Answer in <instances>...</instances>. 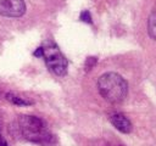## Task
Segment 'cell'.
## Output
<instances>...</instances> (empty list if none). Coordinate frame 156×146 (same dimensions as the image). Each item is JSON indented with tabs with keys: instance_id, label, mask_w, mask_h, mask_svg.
I'll use <instances>...</instances> for the list:
<instances>
[{
	"instance_id": "1",
	"label": "cell",
	"mask_w": 156,
	"mask_h": 146,
	"mask_svg": "<svg viewBox=\"0 0 156 146\" xmlns=\"http://www.w3.org/2000/svg\"><path fill=\"white\" fill-rule=\"evenodd\" d=\"M98 90L106 101L111 103H119L127 96L128 84L122 75L107 72L98 79Z\"/></svg>"
},
{
	"instance_id": "2",
	"label": "cell",
	"mask_w": 156,
	"mask_h": 146,
	"mask_svg": "<svg viewBox=\"0 0 156 146\" xmlns=\"http://www.w3.org/2000/svg\"><path fill=\"white\" fill-rule=\"evenodd\" d=\"M18 129L22 136L32 142L50 145L54 140V136L46 128L45 122L35 116H20Z\"/></svg>"
},
{
	"instance_id": "3",
	"label": "cell",
	"mask_w": 156,
	"mask_h": 146,
	"mask_svg": "<svg viewBox=\"0 0 156 146\" xmlns=\"http://www.w3.org/2000/svg\"><path fill=\"white\" fill-rule=\"evenodd\" d=\"M43 50H44L43 57L45 60L48 68L54 74H56L58 77H63L67 73L68 62H67L66 57L62 55V52L58 50V47L55 44L49 43L43 46Z\"/></svg>"
},
{
	"instance_id": "4",
	"label": "cell",
	"mask_w": 156,
	"mask_h": 146,
	"mask_svg": "<svg viewBox=\"0 0 156 146\" xmlns=\"http://www.w3.org/2000/svg\"><path fill=\"white\" fill-rule=\"evenodd\" d=\"M26 12L23 0H0V16L21 17Z\"/></svg>"
},
{
	"instance_id": "5",
	"label": "cell",
	"mask_w": 156,
	"mask_h": 146,
	"mask_svg": "<svg viewBox=\"0 0 156 146\" xmlns=\"http://www.w3.org/2000/svg\"><path fill=\"white\" fill-rule=\"evenodd\" d=\"M110 122L117 130H119L121 133H124V134H129L132 131V129H133V125H132L130 120L122 113L112 114L110 117Z\"/></svg>"
},
{
	"instance_id": "6",
	"label": "cell",
	"mask_w": 156,
	"mask_h": 146,
	"mask_svg": "<svg viewBox=\"0 0 156 146\" xmlns=\"http://www.w3.org/2000/svg\"><path fill=\"white\" fill-rule=\"evenodd\" d=\"M6 100L10 101V102L13 103V105H17V106H29V105L33 103V101L27 100L26 97L17 96V95L11 94V92H7V94H6Z\"/></svg>"
},
{
	"instance_id": "7",
	"label": "cell",
	"mask_w": 156,
	"mask_h": 146,
	"mask_svg": "<svg viewBox=\"0 0 156 146\" xmlns=\"http://www.w3.org/2000/svg\"><path fill=\"white\" fill-rule=\"evenodd\" d=\"M147 29H149V34L152 39L156 40V7L154 9V11L151 12L149 21H147Z\"/></svg>"
},
{
	"instance_id": "8",
	"label": "cell",
	"mask_w": 156,
	"mask_h": 146,
	"mask_svg": "<svg viewBox=\"0 0 156 146\" xmlns=\"http://www.w3.org/2000/svg\"><path fill=\"white\" fill-rule=\"evenodd\" d=\"M79 19L83 21V22H85V23H91V22H93V21H91L90 12H89L88 10H84V11L79 15Z\"/></svg>"
},
{
	"instance_id": "9",
	"label": "cell",
	"mask_w": 156,
	"mask_h": 146,
	"mask_svg": "<svg viewBox=\"0 0 156 146\" xmlns=\"http://www.w3.org/2000/svg\"><path fill=\"white\" fill-rule=\"evenodd\" d=\"M96 57H88L87 58V61H85V71H90L94 66H95V63H96Z\"/></svg>"
},
{
	"instance_id": "10",
	"label": "cell",
	"mask_w": 156,
	"mask_h": 146,
	"mask_svg": "<svg viewBox=\"0 0 156 146\" xmlns=\"http://www.w3.org/2000/svg\"><path fill=\"white\" fill-rule=\"evenodd\" d=\"M43 55H44V50H43V46L38 47V49L34 51V56H37V57H43Z\"/></svg>"
},
{
	"instance_id": "11",
	"label": "cell",
	"mask_w": 156,
	"mask_h": 146,
	"mask_svg": "<svg viewBox=\"0 0 156 146\" xmlns=\"http://www.w3.org/2000/svg\"><path fill=\"white\" fill-rule=\"evenodd\" d=\"M0 146H7V142H6V140L2 137L1 131H0Z\"/></svg>"
},
{
	"instance_id": "12",
	"label": "cell",
	"mask_w": 156,
	"mask_h": 146,
	"mask_svg": "<svg viewBox=\"0 0 156 146\" xmlns=\"http://www.w3.org/2000/svg\"><path fill=\"white\" fill-rule=\"evenodd\" d=\"M105 146H121V145H105Z\"/></svg>"
}]
</instances>
